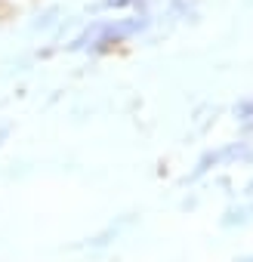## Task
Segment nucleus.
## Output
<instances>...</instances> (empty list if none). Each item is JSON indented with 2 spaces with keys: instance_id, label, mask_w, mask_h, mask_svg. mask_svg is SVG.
<instances>
[{
  "instance_id": "f257e3e1",
  "label": "nucleus",
  "mask_w": 253,
  "mask_h": 262,
  "mask_svg": "<svg viewBox=\"0 0 253 262\" xmlns=\"http://www.w3.org/2000/svg\"><path fill=\"white\" fill-rule=\"evenodd\" d=\"M155 28L152 10L142 13H120V16H93L80 25V31L65 43V53H87V56H108L126 43L145 37Z\"/></svg>"
},
{
  "instance_id": "f03ea898",
  "label": "nucleus",
  "mask_w": 253,
  "mask_h": 262,
  "mask_svg": "<svg viewBox=\"0 0 253 262\" xmlns=\"http://www.w3.org/2000/svg\"><path fill=\"white\" fill-rule=\"evenodd\" d=\"M247 158H253V145L250 142H228V145H219V148L207 151L198 161L192 176H204V173H210L216 167H225V164H235V161H247Z\"/></svg>"
},
{
  "instance_id": "7ed1b4c3",
  "label": "nucleus",
  "mask_w": 253,
  "mask_h": 262,
  "mask_svg": "<svg viewBox=\"0 0 253 262\" xmlns=\"http://www.w3.org/2000/svg\"><path fill=\"white\" fill-rule=\"evenodd\" d=\"M152 10L149 0H96L93 4V16H120V13H142Z\"/></svg>"
},
{
  "instance_id": "20e7f679",
  "label": "nucleus",
  "mask_w": 253,
  "mask_h": 262,
  "mask_svg": "<svg viewBox=\"0 0 253 262\" xmlns=\"http://www.w3.org/2000/svg\"><path fill=\"white\" fill-rule=\"evenodd\" d=\"M56 28H62V7H56V4L44 7V10L34 13V19L28 22V31H31V34H50V31H56Z\"/></svg>"
},
{
  "instance_id": "39448f33",
  "label": "nucleus",
  "mask_w": 253,
  "mask_h": 262,
  "mask_svg": "<svg viewBox=\"0 0 253 262\" xmlns=\"http://www.w3.org/2000/svg\"><path fill=\"white\" fill-rule=\"evenodd\" d=\"M170 16L179 22H198L201 19L198 0H170Z\"/></svg>"
},
{
  "instance_id": "423d86ee",
  "label": "nucleus",
  "mask_w": 253,
  "mask_h": 262,
  "mask_svg": "<svg viewBox=\"0 0 253 262\" xmlns=\"http://www.w3.org/2000/svg\"><path fill=\"white\" fill-rule=\"evenodd\" d=\"M235 120H238V126L241 129H253V96H247V99H241L238 105H235Z\"/></svg>"
},
{
  "instance_id": "0eeeda50",
  "label": "nucleus",
  "mask_w": 253,
  "mask_h": 262,
  "mask_svg": "<svg viewBox=\"0 0 253 262\" xmlns=\"http://www.w3.org/2000/svg\"><path fill=\"white\" fill-rule=\"evenodd\" d=\"M250 213H253V207H231V210L225 213V219H222V225H235V222H247V219H250Z\"/></svg>"
},
{
  "instance_id": "6e6552de",
  "label": "nucleus",
  "mask_w": 253,
  "mask_h": 262,
  "mask_svg": "<svg viewBox=\"0 0 253 262\" xmlns=\"http://www.w3.org/2000/svg\"><path fill=\"white\" fill-rule=\"evenodd\" d=\"M34 0H0V16H13V13H22L25 7H31Z\"/></svg>"
},
{
  "instance_id": "1a4fd4ad",
  "label": "nucleus",
  "mask_w": 253,
  "mask_h": 262,
  "mask_svg": "<svg viewBox=\"0 0 253 262\" xmlns=\"http://www.w3.org/2000/svg\"><path fill=\"white\" fill-rule=\"evenodd\" d=\"M10 133H13V123L10 120H0V145L10 139Z\"/></svg>"
}]
</instances>
